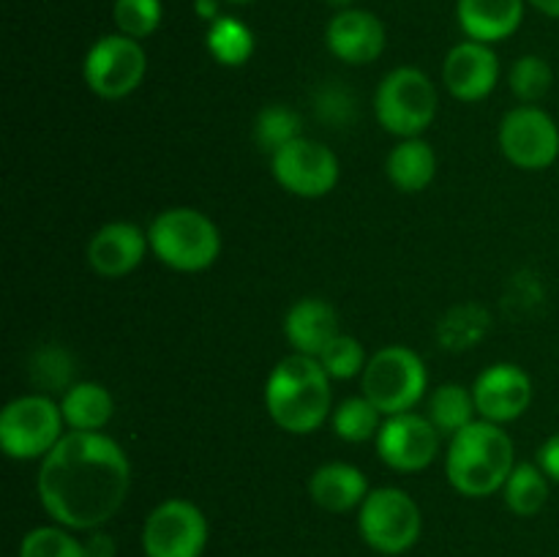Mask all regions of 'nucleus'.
Here are the masks:
<instances>
[{
  "label": "nucleus",
  "instance_id": "20e7f679",
  "mask_svg": "<svg viewBox=\"0 0 559 557\" xmlns=\"http://www.w3.org/2000/svg\"><path fill=\"white\" fill-rule=\"evenodd\" d=\"M151 251L178 273L207 271L222 254V233L207 213L178 205L158 213L147 227Z\"/></svg>",
  "mask_w": 559,
  "mask_h": 557
},
{
  "label": "nucleus",
  "instance_id": "b1692460",
  "mask_svg": "<svg viewBox=\"0 0 559 557\" xmlns=\"http://www.w3.org/2000/svg\"><path fill=\"white\" fill-rule=\"evenodd\" d=\"M429 420L437 426L440 435L453 437L456 431H462L464 426H469L473 420H478V404H475L473 388L462 386V382H442L429 399Z\"/></svg>",
  "mask_w": 559,
  "mask_h": 557
},
{
  "label": "nucleus",
  "instance_id": "4be33fe9",
  "mask_svg": "<svg viewBox=\"0 0 559 557\" xmlns=\"http://www.w3.org/2000/svg\"><path fill=\"white\" fill-rule=\"evenodd\" d=\"M60 413L71 431H102L115 415L109 388L96 380H80L60 396Z\"/></svg>",
  "mask_w": 559,
  "mask_h": 557
},
{
  "label": "nucleus",
  "instance_id": "473e14b6",
  "mask_svg": "<svg viewBox=\"0 0 559 557\" xmlns=\"http://www.w3.org/2000/svg\"><path fill=\"white\" fill-rule=\"evenodd\" d=\"M314 112L322 123L333 126V129H342L347 123L353 126L358 120V98L338 82H325L314 93Z\"/></svg>",
  "mask_w": 559,
  "mask_h": 557
},
{
  "label": "nucleus",
  "instance_id": "412c9836",
  "mask_svg": "<svg viewBox=\"0 0 559 557\" xmlns=\"http://www.w3.org/2000/svg\"><path fill=\"white\" fill-rule=\"evenodd\" d=\"M385 175L404 194L429 189L437 178V153L424 137L402 140L385 158Z\"/></svg>",
  "mask_w": 559,
  "mask_h": 557
},
{
  "label": "nucleus",
  "instance_id": "1a4fd4ad",
  "mask_svg": "<svg viewBox=\"0 0 559 557\" xmlns=\"http://www.w3.org/2000/svg\"><path fill=\"white\" fill-rule=\"evenodd\" d=\"M147 74V55L136 38L112 33L102 36L82 60V80L107 102H120L142 85Z\"/></svg>",
  "mask_w": 559,
  "mask_h": 557
},
{
  "label": "nucleus",
  "instance_id": "9d476101",
  "mask_svg": "<svg viewBox=\"0 0 559 557\" xmlns=\"http://www.w3.org/2000/svg\"><path fill=\"white\" fill-rule=\"evenodd\" d=\"M207 544V519L197 502L169 497L147 513L142 524L145 557H202Z\"/></svg>",
  "mask_w": 559,
  "mask_h": 557
},
{
  "label": "nucleus",
  "instance_id": "7ed1b4c3",
  "mask_svg": "<svg viewBox=\"0 0 559 557\" xmlns=\"http://www.w3.org/2000/svg\"><path fill=\"white\" fill-rule=\"evenodd\" d=\"M513 440L500 424L473 420L451 437L445 453V475L464 497H489L502 491L508 475L516 467Z\"/></svg>",
  "mask_w": 559,
  "mask_h": 557
},
{
  "label": "nucleus",
  "instance_id": "f8f14e48",
  "mask_svg": "<svg viewBox=\"0 0 559 557\" xmlns=\"http://www.w3.org/2000/svg\"><path fill=\"white\" fill-rule=\"evenodd\" d=\"M271 173L276 183L293 197L320 200L336 189L342 167H338V158L331 147L309 140V137H300V140L289 142L282 151L273 153Z\"/></svg>",
  "mask_w": 559,
  "mask_h": 557
},
{
  "label": "nucleus",
  "instance_id": "2eb2a0df",
  "mask_svg": "<svg viewBox=\"0 0 559 557\" xmlns=\"http://www.w3.org/2000/svg\"><path fill=\"white\" fill-rule=\"evenodd\" d=\"M442 82L448 93L464 104L484 102L500 82V60L491 44L467 38L448 52L442 63Z\"/></svg>",
  "mask_w": 559,
  "mask_h": 557
},
{
  "label": "nucleus",
  "instance_id": "c9c22d12",
  "mask_svg": "<svg viewBox=\"0 0 559 557\" xmlns=\"http://www.w3.org/2000/svg\"><path fill=\"white\" fill-rule=\"evenodd\" d=\"M194 11H197V16H200V20H205L207 25H211V22H216L218 16V0H194Z\"/></svg>",
  "mask_w": 559,
  "mask_h": 557
},
{
  "label": "nucleus",
  "instance_id": "a878e982",
  "mask_svg": "<svg viewBox=\"0 0 559 557\" xmlns=\"http://www.w3.org/2000/svg\"><path fill=\"white\" fill-rule=\"evenodd\" d=\"M382 420H385V415H382L364 393H360V396L344 399L331 415L333 431H336L338 440L353 442V446L377 440Z\"/></svg>",
  "mask_w": 559,
  "mask_h": 557
},
{
  "label": "nucleus",
  "instance_id": "c85d7f7f",
  "mask_svg": "<svg viewBox=\"0 0 559 557\" xmlns=\"http://www.w3.org/2000/svg\"><path fill=\"white\" fill-rule=\"evenodd\" d=\"M31 377L44 391H69L74 386V358L69 349L47 344L31 360Z\"/></svg>",
  "mask_w": 559,
  "mask_h": 557
},
{
  "label": "nucleus",
  "instance_id": "f03ea898",
  "mask_svg": "<svg viewBox=\"0 0 559 557\" xmlns=\"http://www.w3.org/2000/svg\"><path fill=\"white\" fill-rule=\"evenodd\" d=\"M331 377L309 355L293 353L278 360L265 382V410L278 429L311 435L333 415Z\"/></svg>",
  "mask_w": 559,
  "mask_h": 557
},
{
  "label": "nucleus",
  "instance_id": "dca6fc26",
  "mask_svg": "<svg viewBox=\"0 0 559 557\" xmlns=\"http://www.w3.org/2000/svg\"><path fill=\"white\" fill-rule=\"evenodd\" d=\"M151 251V240L142 227L131 222H109L87 240V265L104 278H123L142 265Z\"/></svg>",
  "mask_w": 559,
  "mask_h": 557
},
{
  "label": "nucleus",
  "instance_id": "cd10ccee",
  "mask_svg": "<svg viewBox=\"0 0 559 557\" xmlns=\"http://www.w3.org/2000/svg\"><path fill=\"white\" fill-rule=\"evenodd\" d=\"M508 82H511V91L519 102L538 104L555 85V71H551L549 60L540 58V55H522L511 66Z\"/></svg>",
  "mask_w": 559,
  "mask_h": 557
},
{
  "label": "nucleus",
  "instance_id": "423d86ee",
  "mask_svg": "<svg viewBox=\"0 0 559 557\" xmlns=\"http://www.w3.org/2000/svg\"><path fill=\"white\" fill-rule=\"evenodd\" d=\"M440 96L426 71L399 66L380 82L374 96V115L388 134L399 140L420 137L437 118Z\"/></svg>",
  "mask_w": 559,
  "mask_h": 557
},
{
  "label": "nucleus",
  "instance_id": "2f4dec72",
  "mask_svg": "<svg viewBox=\"0 0 559 557\" xmlns=\"http://www.w3.org/2000/svg\"><path fill=\"white\" fill-rule=\"evenodd\" d=\"M112 16L123 36L142 42V38L153 36L158 31L164 9L162 0H115Z\"/></svg>",
  "mask_w": 559,
  "mask_h": 557
},
{
  "label": "nucleus",
  "instance_id": "4468645a",
  "mask_svg": "<svg viewBox=\"0 0 559 557\" xmlns=\"http://www.w3.org/2000/svg\"><path fill=\"white\" fill-rule=\"evenodd\" d=\"M473 396L478 404V415L491 424H511L522 418L533 402V380L516 364H491L475 377Z\"/></svg>",
  "mask_w": 559,
  "mask_h": 557
},
{
  "label": "nucleus",
  "instance_id": "9b49d317",
  "mask_svg": "<svg viewBox=\"0 0 559 557\" xmlns=\"http://www.w3.org/2000/svg\"><path fill=\"white\" fill-rule=\"evenodd\" d=\"M500 151L513 167L540 173L559 158V126L535 104L513 107L500 123Z\"/></svg>",
  "mask_w": 559,
  "mask_h": 557
},
{
  "label": "nucleus",
  "instance_id": "72a5a7b5",
  "mask_svg": "<svg viewBox=\"0 0 559 557\" xmlns=\"http://www.w3.org/2000/svg\"><path fill=\"white\" fill-rule=\"evenodd\" d=\"M538 464L555 484H559V431H555V435L540 446Z\"/></svg>",
  "mask_w": 559,
  "mask_h": 557
},
{
  "label": "nucleus",
  "instance_id": "aec40b11",
  "mask_svg": "<svg viewBox=\"0 0 559 557\" xmlns=\"http://www.w3.org/2000/svg\"><path fill=\"white\" fill-rule=\"evenodd\" d=\"M369 478L349 462H328L311 473L309 495L320 508L331 513H347L364 506L369 497Z\"/></svg>",
  "mask_w": 559,
  "mask_h": 557
},
{
  "label": "nucleus",
  "instance_id": "39448f33",
  "mask_svg": "<svg viewBox=\"0 0 559 557\" xmlns=\"http://www.w3.org/2000/svg\"><path fill=\"white\" fill-rule=\"evenodd\" d=\"M426 388H429V371L424 358L404 344H388L377 349L360 375V391L385 418L415 410Z\"/></svg>",
  "mask_w": 559,
  "mask_h": 557
},
{
  "label": "nucleus",
  "instance_id": "6e6552de",
  "mask_svg": "<svg viewBox=\"0 0 559 557\" xmlns=\"http://www.w3.org/2000/svg\"><path fill=\"white\" fill-rule=\"evenodd\" d=\"M420 528L424 517L418 502L399 486L371 489L358 511L360 538L382 555H402L413 549L420 538Z\"/></svg>",
  "mask_w": 559,
  "mask_h": 557
},
{
  "label": "nucleus",
  "instance_id": "e433bc0d",
  "mask_svg": "<svg viewBox=\"0 0 559 557\" xmlns=\"http://www.w3.org/2000/svg\"><path fill=\"white\" fill-rule=\"evenodd\" d=\"M530 5L540 11V14L551 16V20H559V0H527Z\"/></svg>",
  "mask_w": 559,
  "mask_h": 557
},
{
  "label": "nucleus",
  "instance_id": "393cba45",
  "mask_svg": "<svg viewBox=\"0 0 559 557\" xmlns=\"http://www.w3.org/2000/svg\"><path fill=\"white\" fill-rule=\"evenodd\" d=\"M207 52L216 63L229 66V69H238L246 66L254 55V33L238 16H218L216 22L207 25Z\"/></svg>",
  "mask_w": 559,
  "mask_h": 557
},
{
  "label": "nucleus",
  "instance_id": "f704fd0d",
  "mask_svg": "<svg viewBox=\"0 0 559 557\" xmlns=\"http://www.w3.org/2000/svg\"><path fill=\"white\" fill-rule=\"evenodd\" d=\"M85 549H87V557H115V541L109 538V535L93 530V535L87 538Z\"/></svg>",
  "mask_w": 559,
  "mask_h": 557
},
{
  "label": "nucleus",
  "instance_id": "0eeeda50",
  "mask_svg": "<svg viewBox=\"0 0 559 557\" xmlns=\"http://www.w3.org/2000/svg\"><path fill=\"white\" fill-rule=\"evenodd\" d=\"M60 402L47 393H25L11 399L0 413V448L9 459H44L66 435Z\"/></svg>",
  "mask_w": 559,
  "mask_h": 557
},
{
  "label": "nucleus",
  "instance_id": "f3484780",
  "mask_svg": "<svg viewBox=\"0 0 559 557\" xmlns=\"http://www.w3.org/2000/svg\"><path fill=\"white\" fill-rule=\"evenodd\" d=\"M385 25L364 9H344L328 22L325 44L338 60L349 66L374 63L385 52Z\"/></svg>",
  "mask_w": 559,
  "mask_h": 557
},
{
  "label": "nucleus",
  "instance_id": "bb28decb",
  "mask_svg": "<svg viewBox=\"0 0 559 557\" xmlns=\"http://www.w3.org/2000/svg\"><path fill=\"white\" fill-rule=\"evenodd\" d=\"M251 134H254L257 147H260L262 153H271L273 156V153L282 151L284 145H289V142L304 137V120H300V115L295 112L293 107H287V104H267V107H262L260 112H257Z\"/></svg>",
  "mask_w": 559,
  "mask_h": 557
},
{
  "label": "nucleus",
  "instance_id": "4c0bfd02",
  "mask_svg": "<svg viewBox=\"0 0 559 557\" xmlns=\"http://www.w3.org/2000/svg\"><path fill=\"white\" fill-rule=\"evenodd\" d=\"M325 3H328V5H333V9L344 11V9H353L355 0H325Z\"/></svg>",
  "mask_w": 559,
  "mask_h": 557
},
{
  "label": "nucleus",
  "instance_id": "c756f323",
  "mask_svg": "<svg viewBox=\"0 0 559 557\" xmlns=\"http://www.w3.org/2000/svg\"><path fill=\"white\" fill-rule=\"evenodd\" d=\"M20 557H87V549L69 533V528L47 524V528H33L22 538Z\"/></svg>",
  "mask_w": 559,
  "mask_h": 557
},
{
  "label": "nucleus",
  "instance_id": "6ab92c4d",
  "mask_svg": "<svg viewBox=\"0 0 559 557\" xmlns=\"http://www.w3.org/2000/svg\"><path fill=\"white\" fill-rule=\"evenodd\" d=\"M456 16L467 38L497 44L522 27L524 0H459Z\"/></svg>",
  "mask_w": 559,
  "mask_h": 557
},
{
  "label": "nucleus",
  "instance_id": "a211bd4d",
  "mask_svg": "<svg viewBox=\"0 0 559 557\" xmlns=\"http://www.w3.org/2000/svg\"><path fill=\"white\" fill-rule=\"evenodd\" d=\"M338 333V311L325 298H300L284 315V336L293 353L320 358Z\"/></svg>",
  "mask_w": 559,
  "mask_h": 557
},
{
  "label": "nucleus",
  "instance_id": "7c9ffc66",
  "mask_svg": "<svg viewBox=\"0 0 559 557\" xmlns=\"http://www.w3.org/2000/svg\"><path fill=\"white\" fill-rule=\"evenodd\" d=\"M317 360H320L322 369L328 371L331 380H353V377L364 375L366 364H369V355H366V347L360 344V339L349 336V333H338Z\"/></svg>",
  "mask_w": 559,
  "mask_h": 557
},
{
  "label": "nucleus",
  "instance_id": "5701e85b",
  "mask_svg": "<svg viewBox=\"0 0 559 557\" xmlns=\"http://www.w3.org/2000/svg\"><path fill=\"white\" fill-rule=\"evenodd\" d=\"M549 484L551 478L538 462H516L502 486V497L516 517H535L549 502Z\"/></svg>",
  "mask_w": 559,
  "mask_h": 557
},
{
  "label": "nucleus",
  "instance_id": "58836bf2",
  "mask_svg": "<svg viewBox=\"0 0 559 557\" xmlns=\"http://www.w3.org/2000/svg\"><path fill=\"white\" fill-rule=\"evenodd\" d=\"M229 3H251V0H229Z\"/></svg>",
  "mask_w": 559,
  "mask_h": 557
},
{
  "label": "nucleus",
  "instance_id": "ddd939ff",
  "mask_svg": "<svg viewBox=\"0 0 559 557\" xmlns=\"http://www.w3.org/2000/svg\"><path fill=\"white\" fill-rule=\"evenodd\" d=\"M440 431L431 424L429 415L415 410L399 415H388L380 426L374 446L382 462L399 473H420L429 467L440 453Z\"/></svg>",
  "mask_w": 559,
  "mask_h": 557
},
{
  "label": "nucleus",
  "instance_id": "f257e3e1",
  "mask_svg": "<svg viewBox=\"0 0 559 557\" xmlns=\"http://www.w3.org/2000/svg\"><path fill=\"white\" fill-rule=\"evenodd\" d=\"M131 489V462L104 431H66L41 459L36 478L44 511L69 530L107 524Z\"/></svg>",
  "mask_w": 559,
  "mask_h": 557
}]
</instances>
